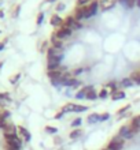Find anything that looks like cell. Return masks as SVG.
Returning a JSON list of instances; mask_svg holds the SVG:
<instances>
[{
  "label": "cell",
  "mask_w": 140,
  "mask_h": 150,
  "mask_svg": "<svg viewBox=\"0 0 140 150\" xmlns=\"http://www.w3.org/2000/svg\"><path fill=\"white\" fill-rule=\"evenodd\" d=\"M47 53H48V57H47L48 71L59 68V64H60V62H62V55H60V53H58V51H56L54 47L48 48Z\"/></svg>",
  "instance_id": "1"
},
{
  "label": "cell",
  "mask_w": 140,
  "mask_h": 150,
  "mask_svg": "<svg viewBox=\"0 0 140 150\" xmlns=\"http://www.w3.org/2000/svg\"><path fill=\"white\" fill-rule=\"evenodd\" d=\"M124 138H121L120 135H117L116 138H113L110 142L107 143V150H121L124 147Z\"/></svg>",
  "instance_id": "2"
},
{
  "label": "cell",
  "mask_w": 140,
  "mask_h": 150,
  "mask_svg": "<svg viewBox=\"0 0 140 150\" xmlns=\"http://www.w3.org/2000/svg\"><path fill=\"white\" fill-rule=\"evenodd\" d=\"M63 26L70 28L72 30H80V29L83 28V25H81L78 21H76V18H74L73 15L67 16V18H66V21H63Z\"/></svg>",
  "instance_id": "3"
},
{
  "label": "cell",
  "mask_w": 140,
  "mask_h": 150,
  "mask_svg": "<svg viewBox=\"0 0 140 150\" xmlns=\"http://www.w3.org/2000/svg\"><path fill=\"white\" fill-rule=\"evenodd\" d=\"M100 7V4L98 0H93L92 3L87 6V12H85V19H89V18H92V16L96 15V12H98V8Z\"/></svg>",
  "instance_id": "4"
},
{
  "label": "cell",
  "mask_w": 140,
  "mask_h": 150,
  "mask_svg": "<svg viewBox=\"0 0 140 150\" xmlns=\"http://www.w3.org/2000/svg\"><path fill=\"white\" fill-rule=\"evenodd\" d=\"M72 32H73V30H72L70 28L62 26V28H60L59 30H58V32L55 33V34H56V37H58L59 40H65V38H67V37L72 36Z\"/></svg>",
  "instance_id": "5"
},
{
  "label": "cell",
  "mask_w": 140,
  "mask_h": 150,
  "mask_svg": "<svg viewBox=\"0 0 140 150\" xmlns=\"http://www.w3.org/2000/svg\"><path fill=\"white\" fill-rule=\"evenodd\" d=\"M118 135H120L121 138H125V139H131L133 138V132L131 131V128H129V126H122L120 128V131H118Z\"/></svg>",
  "instance_id": "6"
},
{
  "label": "cell",
  "mask_w": 140,
  "mask_h": 150,
  "mask_svg": "<svg viewBox=\"0 0 140 150\" xmlns=\"http://www.w3.org/2000/svg\"><path fill=\"white\" fill-rule=\"evenodd\" d=\"M129 128H131V131H132L133 134H137V132L140 131V115L139 116H135V117L132 119Z\"/></svg>",
  "instance_id": "7"
},
{
  "label": "cell",
  "mask_w": 140,
  "mask_h": 150,
  "mask_svg": "<svg viewBox=\"0 0 140 150\" xmlns=\"http://www.w3.org/2000/svg\"><path fill=\"white\" fill-rule=\"evenodd\" d=\"M85 12H87V7H77L76 10H74L73 16L76 18V21H78V22H80L81 19H84V18H85Z\"/></svg>",
  "instance_id": "8"
},
{
  "label": "cell",
  "mask_w": 140,
  "mask_h": 150,
  "mask_svg": "<svg viewBox=\"0 0 140 150\" xmlns=\"http://www.w3.org/2000/svg\"><path fill=\"white\" fill-rule=\"evenodd\" d=\"M51 44H52V47L55 48L56 51H60V49L63 48V45H62V40L58 38L56 34H52L51 36Z\"/></svg>",
  "instance_id": "9"
},
{
  "label": "cell",
  "mask_w": 140,
  "mask_h": 150,
  "mask_svg": "<svg viewBox=\"0 0 140 150\" xmlns=\"http://www.w3.org/2000/svg\"><path fill=\"white\" fill-rule=\"evenodd\" d=\"M99 4H100V8H102L103 11H107V10H110V8H113L116 6V3H113L110 0H100Z\"/></svg>",
  "instance_id": "10"
},
{
  "label": "cell",
  "mask_w": 140,
  "mask_h": 150,
  "mask_svg": "<svg viewBox=\"0 0 140 150\" xmlns=\"http://www.w3.org/2000/svg\"><path fill=\"white\" fill-rule=\"evenodd\" d=\"M50 23L52 25V26H55V28H58V26H60V25H63V19L60 18L59 15H52L51 19H50Z\"/></svg>",
  "instance_id": "11"
},
{
  "label": "cell",
  "mask_w": 140,
  "mask_h": 150,
  "mask_svg": "<svg viewBox=\"0 0 140 150\" xmlns=\"http://www.w3.org/2000/svg\"><path fill=\"white\" fill-rule=\"evenodd\" d=\"M18 131H19V134L22 135V137H24V139L25 141H26V142H29V141H30V138H32V135H30V132H29L28 130H26V128H25V127H18Z\"/></svg>",
  "instance_id": "12"
},
{
  "label": "cell",
  "mask_w": 140,
  "mask_h": 150,
  "mask_svg": "<svg viewBox=\"0 0 140 150\" xmlns=\"http://www.w3.org/2000/svg\"><path fill=\"white\" fill-rule=\"evenodd\" d=\"M122 98H125V93H124V91H120V90L111 91V100L117 101V100H122Z\"/></svg>",
  "instance_id": "13"
},
{
  "label": "cell",
  "mask_w": 140,
  "mask_h": 150,
  "mask_svg": "<svg viewBox=\"0 0 140 150\" xmlns=\"http://www.w3.org/2000/svg\"><path fill=\"white\" fill-rule=\"evenodd\" d=\"M88 123H91V124H93V123H96V122H100V115H98V113H91L88 116Z\"/></svg>",
  "instance_id": "14"
},
{
  "label": "cell",
  "mask_w": 140,
  "mask_h": 150,
  "mask_svg": "<svg viewBox=\"0 0 140 150\" xmlns=\"http://www.w3.org/2000/svg\"><path fill=\"white\" fill-rule=\"evenodd\" d=\"M132 85H133V81L131 78H125L120 82V86H122V87H131Z\"/></svg>",
  "instance_id": "15"
},
{
  "label": "cell",
  "mask_w": 140,
  "mask_h": 150,
  "mask_svg": "<svg viewBox=\"0 0 140 150\" xmlns=\"http://www.w3.org/2000/svg\"><path fill=\"white\" fill-rule=\"evenodd\" d=\"M99 97V94L95 91V89H92V90H89L88 93H87V96H85V98L87 100H96Z\"/></svg>",
  "instance_id": "16"
},
{
  "label": "cell",
  "mask_w": 140,
  "mask_h": 150,
  "mask_svg": "<svg viewBox=\"0 0 140 150\" xmlns=\"http://www.w3.org/2000/svg\"><path fill=\"white\" fill-rule=\"evenodd\" d=\"M15 126H12V124H7V126L4 127V134H15Z\"/></svg>",
  "instance_id": "17"
},
{
  "label": "cell",
  "mask_w": 140,
  "mask_h": 150,
  "mask_svg": "<svg viewBox=\"0 0 140 150\" xmlns=\"http://www.w3.org/2000/svg\"><path fill=\"white\" fill-rule=\"evenodd\" d=\"M81 135H83V131H81L80 128H76V130H73L72 132H70V138H72V139H77V138H80Z\"/></svg>",
  "instance_id": "18"
},
{
  "label": "cell",
  "mask_w": 140,
  "mask_h": 150,
  "mask_svg": "<svg viewBox=\"0 0 140 150\" xmlns=\"http://www.w3.org/2000/svg\"><path fill=\"white\" fill-rule=\"evenodd\" d=\"M73 109H74V104H66L65 107H62L60 111L63 113H69V112H73Z\"/></svg>",
  "instance_id": "19"
},
{
  "label": "cell",
  "mask_w": 140,
  "mask_h": 150,
  "mask_svg": "<svg viewBox=\"0 0 140 150\" xmlns=\"http://www.w3.org/2000/svg\"><path fill=\"white\" fill-rule=\"evenodd\" d=\"M131 79L133 81V83H137V85H140V71L133 72V74L131 75Z\"/></svg>",
  "instance_id": "20"
},
{
  "label": "cell",
  "mask_w": 140,
  "mask_h": 150,
  "mask_svg": "<svg viewBox=\"0 0 140 150\" xmlns=\"http://www.w3.org/2000/svg\"><path fill=\"white\" fill-rule=\"evenodd\" d=\"M92 1L93 0H78V1H77V7H87V6H89Z\"/></svg>",
  "instance_id": "21"
},
{
  "label": "cell",
  "mask_w": 140,
  "mask_h": 150,
  "mask_svg": "<svg viewBox=\"0 0 140 150\" xmlns=\"http://www.w3.org/2000/svg\"><path fill=\"white\" fill-rule=\"evenodd\" d=\"M87 109H88V107H84V105L74 104V109H73V112H85Z\"/></svg>",
  "instance_id": "22"
},
{
  "label": "cell",
  "mask_w": 140,
  "mask_h": 150,
  "mask_svg": "<svg viewBox=\"0 0 140 150\" xmlns=\"http://www.w3.org/2000/svg\"><path fill=\"white\" fill-rule=\"evenodd\" d=\"M45 132H48V134H56L58 128L56 127H51V126H45Z\"/></svg>",
  "instance_id": "23"
},
{
  "label": "cell",
  "mask_w": 140,
  "mask_h": 150,
  "mask_svg": "<svg viewBox=\"0 0 140 150\" xmlns=\"http://www.w3.org/2000/svg\"><path fill=\"white\" fill-rule=\"evenodd\" d=\"M43 21H44V12H40V14L37 15V21H36L37 26H41V23H43Z\"/></svg>",
  "instance_id": "24"
},
{
  "label": "cell",
  "mask_w": 140,
  "mask_h": 150,
  "mask_svg": "<svg viewBox=\"0 0 140 150\" xmlns=\"http://www.w3.org/2000/svg\"><path fill=\"white\" fill-rule=\"evenodd\" d=\"M85 96H87L85 90H84V89H81V90L76 94V98H77V100H83V98H85Z\"/></svg>",
  "instance_id": "25"
},
{
  "label": "cell",
  "mask_w": 140,
  "mask_h": 150,
  "mask_svg": "<svg viewBox=\"0 0 140 150\" xmlns=\"http://www.w3.org/2000/svg\"><path fill=\"white\" fill-rule=\"evenodd\" d=\"M19 78H21V74L18 72L17 75H14V76H11V78H10V82H11L12 85H15V83L18 82V79H19Z\"/></svg>",
  "instance_id": "26"
},
{
  "label": "cell",
  "mask_w": 140,
  "mask_h": 150,
  "mask_svg": "<svg viewBox=\"0 0 140 150\" xmlns=\"http://www.w3.org/2000/svg\"><path fill=\"white\" fill-rule=\"evenodd\" d=\"M80 124H81V119H80V117L74 119V120L72 122V127H73V128H76V127H80Z\"/></svg>",
  "instance_id": "27"
},
{
  "label": "cell",
  "mask_w": 140,
  "mask_h": 150,
  "mask_svg": "<svg viewBox=\"0 0 140 150\" xmlns=\"http://www.w3.org/2000/svg\"><path fill=\"white\" fill-rule=\"evenodd\" d=\"M135 6H136V0H128L126 4H125V7L126 8H133Z\"/></svg>",
  "instance_id": "28"
},
{
  "label": "cell",
  "mask_w": 140,
  "mask_h": 150,
  "mask_svg": "<svg viewBox=\"0 0 140 150\" xmlns=\"http://www.w3.org/2000/svg\"><path fill=\"white\" fill-rule=\"evenodd\" d=\"M11 101V98H10V96L7 94V93H0V101Z\"/></svg>",
  "instance_id": "29"
},
{
  "label": "cell",
  "mask_w": 140,
  "mask_h": 150,
  "mask_svg": "<svg viewBox=\"0 0 140 150\" xmlns=\"http://www.w3.org/2000/svg\"><path fill=\"white\" fill-rule=\"evenodd\" d=\"M107 97H108V91L106 90V89L100 90V93H99V98H107Z\"/></svg>",
  "instance_id": "30"
},
{
  "label": "cell",
  "mask_w": 140,
  "mask_h": 150,
  "mask_svg": "<svg viewBox=\"0 0 140 150\" xmlns=\"http://www.w3.org/2000/svg\"><path fill=\"white\" fill-rule=\"evenodd\" d=\"M129 108H131V105H129V104H128V105H125V107H122V108H121V109H120V111L117 112V115H118V116H120V115H122V113H125V112L128 111Z\"/></svg>",
  "instance_id": "31"
},
{
  "label": "cell",
  "mask_w": 140,
  "mask_h": 150,
  "mask_svg": "<svg viewBox=\"0 0 140 150\" xmlns=\"http://www.w3.org/2000/svg\"><path fill=\"white\" fill-rule=\"evenodd\" d=\"M7 126V122H6V119H3V117H0V128H3L4 130V127Z\"/></svg>",
  "instance_id": "32"
},
{
  "label": "cell",
  "mask_w": 140,
  "mask_h": 150,
  "mask_svg": "<svg viewBox=\"0 0 140 150\" xmlns=\"http://www.w3.org/2000/svg\"><path fill=\"white\" fill-rule=\"evenodd\" d=\"M108 117H110V115H108V113H103V115H100V122H104V120H107Z\"/></svg>",
  "instance_id": "33"
},
{
  "label": "cell",
  "mask_w": 140,
  "mask_h": 150,
  "mask_svg": "<svg viewBox=\"0 0 140 150\" xmlns=\"http://www.w3.org/2000/svg\"><path fill=\"white\" fill-rule=\"evenodd\" d=\"M19 11H21V6H17V8H15V11H14V18H17V16L19 15Z\"/></svg>",
  "instance_id": "34"
},
{
  "label": "cell",
  "mask_w": 140,
  "mask_h": 150,
  "mask_svg": "<svg viewBox=\"0 0 140 150\" xmlns=\"http://www.w3.org/2000/svg\"><path fill=\"white\" fill-rule=\"evenodd\" d=\"M85 71V68H77V70H74V71H73V74L74 75H78V74H81V72H84Z\"/></svg>",
  "instance_id": "35"
},
{
  "label": "cell",
  "mask_w": 140,
  "mask_h": 150,
  "mask_svg": "<svg viewBox=\"0 0 140 150\" xmlns=\"http://www.w3.org/2000/svg\"><path fill=\"white\" fill-rule=\"evenodd\" d=\"M62 10H65V4L63 3H59V6L56 7V11H62Z\"/></svg>",
  "instance_id": "36"
},
{
  "label": "cell",
  "mask_w": 140,
  "mask_h": 150,
  "mask_svg": "<svg viewBox=\"0 0 140 150\" xmlns=\"http://www.w3.org/2000/svg\"><path fill=\"white\" fill-rule=\"evenodd\" d=\"M45 49H48V48H47V42H45V41H44V42H43V45H41V49H40V52H44Z\"/></svg>",
  "instance_id": "37"
},
{
  "label": "cell",
  "mask_w": 140,
  "mask_h": 150,
  "mask_svg": "<svg viewBox=\"0 0 140 150\" xmlns=\"http://www.w3.org/2000/svg\"><path fill=\"white\" fill-rule=\"evenodd\" d=\"M63 115H65V113H63V112H62V111H60L59 113H58V115H56V116H55V117H56V119H60V117H62V116H63Z\"/></svg>",
  "instance_id": "38"
},
{
  "label": "cell",
  "mask_w": 140,
  "mask_h": 150,
  "mask_svg": "<svg viewBox=\"0 0 140 150\" xmlns=\"http://www.w3.org/2000/svg\"><path fill=\"white\" fill-rule=\"evenodd\" d=\"M6 150H21V149H15V147H11V146H7V145H6Z\"/></svg>",
  "instance_id": "39"
},
{
  "label": "cell",
  "mask_w": 140,
  "mask_h": 150,
  "mask_svg": "<svg viewBox=\"0 0 140 150\" xmlns=\"http://www.w3.org/2000/svg\"><path fill=\"white\" fill-rule=\"evenodd\" d=\"M4 47H6V42H0V52L4 49Z\"/></svg>",
  "instance_id": "40"
},
{
  "label": "cell",
  "mask_w": 140,
  "mask_h": 150,
  "mask_svg": "<svg viewBox=\"0 0 140 150\" xmlns=\"http://www.w3.org/2000/svg\"><path fill=\"white\" fill-rule=\"evenodd\" d=\"M118 1H120L121 4H124V6H125V4H126V1H128V0H118Z\"/></svg>",
  "instance_id": "41"
},
{
  "label": "cell",
  "mask_w": 140,
  "mask_h": 150,
  "mask_svg": "<svg viewBox=\"0 0 140 150\" xmlns=\"http://www.w3.org/2000/svg\"><path fill=\"white\" fill-rule=\"evenodd\" d=\"M4 16V12H3V10H0V18H3Z\"/></svg>",
  "instance_id": "42"
},
{
  "label": "cell",
  "mask_w": 140,
  "mask_h": 150,
  "mask_svg": "<svg viewBox=\"0 0 140 150\" xmlns=\"http://www.w3.org/2000/svg\"><path fill=\"white\" fill-rule=\"evenodd\" d=\"M136 7L140 8V0H136Z\"/></svg>",
  "instance_id": "43"
},
{
  "label": "cell",
  "mask_w": 140,
  "mask_h": 150,
  "mask_svg": "<svg viewBox=\"0 0 140 150\" xmlns=\"http://www.w3.org/2000/svg\"><path fill=\"white\" fill-rule=\"evenodd\" d=\"M54 1H56V0H45V3H54Z\"/></svg>",
  "instance_id": "44"
},
{
  "label": "cell",
  "mask_w": 140,
  "mask_h": 150,
  "mask_svg": "<svg viewBox=\"0 0 140 150\" xmlns=\"http://www.w3.org/2000/svg\"><path fill=\"white\" fill-rule=\"evenodd\" d=\"M1 66H3V62H1V63H0V68H1Z\"/></svg>",
  "instance_id": "45"
},
{
  "label": "cell",
  "mask_w": 140,
  "mask_h": 150,
  "mask_svg": "<svg viewBox=\"0 0 140 150\" xmlns=\"http://www.w3.org/2000/svg\"><path fill=\"white\" fill-rule=\"evenodd\" d=\"M0 117H1V113H0Z\"/></svg>",
  "instance_id": "46"
},
{
  "label": "cell",
  "mask_w": 140,
  "mask_h": 150,
  "mask_svg": "<svg viewBox=\"0 0 140 150\" xmlns=\"http://www.w3.org/2000/svg\"><path fill=\"white\" fill-rule=\"evenodd\" d=\"M103 150H107V149H103Z\"/></svg>",
  "instance_id": "47"
},
{
  "label": "cell",
  "mask_w": 140,
  "mask_h": 150,
  "mask_svg": "<svg viewBox=\"0 0 140 150\" xmlns=\"http://www.w3.org/2000/svg\"><path fill=\"white\" fill-rule=\"evenodd\" d=\"M60 150H62V149H60Z\"/></svg>",
  "instance_id": "48"
}]
</instances>
